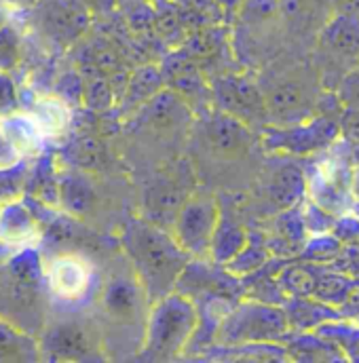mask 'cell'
<instances>
[{
  "label": "cell",
  "mask_w": 359,
  "mask_h": 363,
  "mask_svg": "<svg viewBox=\"0 0 359 363\" xmlns=\"http://www.w3.org/2000/svg\"><path fill=\"white\" fill-rule=\"evenodd\" d=\"M6 23H9V11H6V6L0 2V28L6 26Z\"/></svg>",
  "instance_id": "obj_20"
},
{
  "label": "cell",
  "mask_w": 359,
  "mask_h": 363,
  "mask_svg": "<svg viewBox=\"0 0 359 363\" xmlns=\"http://www.w3.org/2000/svg\"><path fill=\"white\" fill-rule=\"evenodd\" d=\"M26 110L34 114L49 140L60 138L68 129L72 118L68 104L57 95H36Z\"/></svg>",
  "instance_id": "obj_8"
},
{
  "label": "cell",
  "mask_w": 359,
  "mask_h": 363,
  "mask_svg": "<svg viewBox=\"0 0 359 363\" xmlns=\"http://www.w3.org/2000/svg\"><path fill=\"white\" fill-rule=\"evenodd\" d=\"M275 199L281 205H292L302 192V176L296 169H285L275 180Z\"/></svg>",
  "instance_id": "obj_14"
},
{
  "label": "cell",
  "mask_w": 359,
  "mask_h": 363,
  "mask_svg": "<svg viewBox=\"0 0 359 363\" xmlns=\"http://www.w3.org/2000/svg\"><path fill=\"white\" fill-rule=\"evenodd\" d=\"M0 129L23 157L38 155L45 148V144L49 142L45 129L34 118V114L28 110L17 108L9 114H2L0 116Z\"/></svg>",
  "instance_id": "obj_7"
},
{
  "label": "cell",
  "mask_w": 359,
  "mask_h": 363,
  "mask_svg": "<svg viewBox=\"0 0 359 363\" xmlns=\"http://www.w3.org/2000/svg\"><path fill=\"white\" fill-rule=\"evenodd\" d=\"M21 349V336L15 334V330H11L9 325L0 323V351H9L11 357H15V353Z\"/></svg>",
  "instance_id": "obj_18"
},
{
  "label": "cell",
  "mask_w": 359,
  "mask_h": 363,
  "mask_svg": "<svg viewBox=\"0 0 359 363\" xmlns=\"http://www.w3.org/2000/svg\"><path fill=\"white\" fill-rule=\"evenodd\" d=\"M0 207H2V205H0Z\"/></svg>",
  "instance_id": "obj_21"
},
{
  "label": "cell",
  "mask_w": 359,
  "mask_h": 363,
  "mask_svg": "<svg viewBox=\"0 0 359 363\" xmlns=\"http://www.w3.org/2000/svg\"><path fill=\"white\" fill-rule=\"evenodd\" d=\"M93 283V264L81 254H60L45 262L43 287L57 302L77 304L85 300L91 294Z\"/></svg>",
  "instance_id": "obj_3"
},
{
  "label": "cell",
  "mask_w": 359,
  "mask_h": 363,
  "mask_svg": "<svg viewBox=\"0 0 359 363\" xmlns=\"http://www.w3.org/2000/svg\"><path fill=\"white\" fill-rule=\"evenodd\" d=\"M127 250L146 291L157 300L170 294L188 260V252L176 241V237L146 224H133L129 228Z\"/></svg>",
  "instance_id": "obj_1"
},
{
  "label": "cell",
  "mask_w": 359,
  "mask_h": 363,
  "mask_svg": "<svg viewBox=\"0 0 359 363\" xmlns=\"http://www.w3.org/2000/svg\"><path fill=\"white\" fill-rule=\"evenodd\" d=\"M43 239L40 222L28 199H11L0 207V243L11 252L23 247H38Z\"/></svg>",
  "instance_id": "obj_5"
},
{
  "label": "cell",
  "mask_w": 359,
  "mask_h": 363,
  "mask_svg": "<svg viewBox=\"0 0 359 363\" xmlns=\"http://www.w3.org/2000/svg\"><path fill=\"white\" fill-rule=\"evenodd\" d=\"M23 155L11 144V140L0 129V169H13L23 163Z\"/></svg>",
  "instance_id": "obj_17"
},
{
  "label": "cell",
  "mask_w": 359,
  "mask_h": 363,
  "mask_svg": "<svg viewBox=\"0 0 359 363\" xmlns=\"http://www.w3.org/2000/svg\"><path fill=\"white\" fill-rule=\"evenodd\" d=\"M220 226V213L214 199H190L178 213L174 237L188 254H205L211 250L216 230Z\"/></svg>",
  "instance_id": "obj_4"
},
{
  "label": "cell",
  "mask_w": 359,
  "mask_h": 363,
  "mask_svg": "<svg viewBox=\"0 0 359 363\" xmlns=\"http://www.w3.org/2000/svg\"><path fill=\"white\" fill-rule=\"evenodd\" d=\"M345 131H347L351 138L359 140V110H353V112L345 118Z\"/></svg>",
  "instance_id": "obj_19"
},
{
  "label": "cell",
  "mask_w": 359,
  "mask_h": 363,
  "mask_svg": "<svg viewBox=\"0 0 359 363\" xmlns=\"http://www.w3.org/2000/svg\"><path fill=\"white\" fill-rule=\"evenodd\" d=\"M267 101H269L270 112H277L279 116L289 118V114L298 116L302 110H309L313 95L298 81H287V83H281L270 91L267 95Z\"/></svg>",
  "instance_id": "obj_11"
},
{
  "label": "cell",
  "mask_w": 359,
  "mask_h": 363,
  "mask_svg": "<svg viewBox=\"0 0 359 363\" xmlns=\"http://www.w3.org/2000/svg\"><path fill=\"white\" fill-rule=\"evenodd\" d=\"M324 40L341 53H353L359 47V15L341 13L324 26Z\"/></svg>",
  "instance_id": "obj_13"
},
{
  "label": "cell",
  "mask_w": 359,
  "mask_h": 363,
  "mask_svg": "<svg viewBox=\"0 0 359 363\" xmlns=\"http://www.w3.org/2000/svg\"><path fill=\"white\" fill-rule=\"evenodd\" d=\"M104 308L108 315L129 321L142 308V291L129 279H114L104 289Z\"/></svg>",
  "instance_id": "obj_9"
},
{
  "label": "cell",
  "mask_w": 359,
  "mask_h": 363,
  "mask_svg": "<svg viewBox=\"0 0 359 363\" xmlns=\"http://www.w3.org/2000/svg\"><path fill=\"white\" fill-rule=\"evenodd\" d=\"M43 349L55 353L57 357H83L89 351V338L77 323H60L47 330Z\"/></svg>",
  "instance_id": "obj_10"
},
{
  "label": "cell",
  "mask_w": 359,
  "mask_h": 363,
  "mask_svg": "<svg viewBox=\"0 0 359 363\" xmlns=\"http://www.w3.org/2000/svg\"><path fill=\"white\" fill-rule=\"evenodd\" d=\"M233 342L239 340H269L285 332V317L269 306H241L220 330Z\"/></svg>",
  "instance_id": "obj_6"
},
{
  "label": "cell",
  "mask_w": 359,
  "mask_h": 363,
  "mask_svg": "<svg viewBox=\"0 0 359 363\" xmlns=\"http://www.w3.org/2000/svg\"><path fill=\"white\" fill-rule=\"evenodd\" d=\"M209 140H211V146L220 148L222 152H239V150L248 148L250 135H248V129L243 127V123L233 118L228 112V114H222L211 121Z\"/></svg>",
  "instance_id": "obj_12"
},
{
  "label": "cell",
  "mask_w": 359,
  "mask_h": 363,
  "mask_svg": "<svg viewBox=\"0 0 359 363\" xmlns=\"http://www.w3.org/2000/svg\"><path fill=\"white\" fill-rule=\"evenodd\" d=\"M19 62V38L11 23L0 28V70L9 72Z\"/></svg>",
  "instance_id": "obj_15"
},
{
  "label": "cell",
  "mask_w": 359,
  "mask_h": 363,
  "mask_svg": "<svg viewBox=\"0 0 359 363\" xmlns=\"http://www.w3.org/2000/svg\"><path fill=\"white\" fill-rule=\"evenodd\" d=\"M19 108V95L9 72L0 70V116Z\"/></svg>",
  "instance_id": "obj_16"
},
{
  "label": "cell",
  "mask_w": 359,
  "mask_h": 363,
  "mask_svg": "<svg viewBox=\"0 0 359 363\" xmlns=\"http://www.w3.org/2000/svg\"><path fill=\"white\" fill-rule=\"evenodd\" d=\"M197 328L194 306L182 296H163L157 300L148 317L146 349L159 357H172L180 353Z\"/></svg>",
  "instance_id": "obj_2"
}]
</instances>
